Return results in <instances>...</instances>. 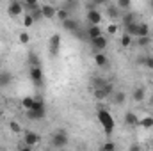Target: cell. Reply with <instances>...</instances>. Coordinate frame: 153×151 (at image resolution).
Wrapping results in <instances>:
<instances>
[{
	"mask_svg": "<svg viewBox=\"0 0 153 151\" xmlns=\"http://www.w3.org/2000/svg\"><path fill=\"white\" fill-rule=\"evenodd\" d=\"M96 115H98V121H100L105 135H112V132H114V128H116V123H114V117L111 115V112L105 110L103 107H98Z\"/></svg>",
	"mask_w": 153,
	"mask_h": 151,
	"instance_id": "1",
	"label": "cell"
},
{
	"mask_svg": "<svg viewBox=\"0 0 153 151\" xmlns=\"http://www.w3.org/2000/svg\"><path fill=\"white\" fill-rule=\"evenodd\" d=\"M29 76H30V82L41 89L43 85H45V76H43V70H41V66H30V70H29Z\"/></svg>",
	"mask_w": 153,
	"mask_h": 151,
	"instance_id": "2",
	"label": "cell"
},
{
	"mask_svg": "<svg viewBox=\"0 0 153 151\" xmlns=\"http://www.w3.org/2000/svg\"><path fill=\"white\" fill-rule=\"evenodd\" d=\"M68 142H70V137H68V133L64 130H59V132H55L52 135V146L53 148H66Z\"/></svg>",
	"mask_w": 153,
	"mask_h": 151,
	"instance_id": "3",
	"label": "cell"
},
{
	"mask_svg": "<svg viewBox=\"0 0 153 151\" xmlns=\"http://www.w3.org/2000/svg\"><path fill=\"white\" fill-rule=\"evenodd\" d=\"M61 44H62V39H61L59 34H53L52 38L48 39V53H50V57H57L59 55Z\"/></svg>",
	"mask_w": 153,
	"mask_h": 151,
	"instance_id": "4",
	"label": "cell"
},
{
	"mask_svg": "<svg viewBox=\"0 0 153 151\" xmlns=\"http://www.w3.org/2000/svg\"><path fill=\"white\" fill-rule=\"evenodd\" d=\"M112 93H114V87H112V84H107L105 87H98V89H94V98L98 100V101H103V100H107V98H111L112 96Z\"/></svg>",
	"mask_w": 153,
	"mask_h": 151,
	"instance_id": "5",
	"label": "cell"
},
{
	"mask_svg": "<svg viewBox=\"0 0 153 151\" xmlns=\"http://www.w3.org/2000/svg\"><path fill=\"white\" fill-rule=\"evenodd\" d=\"M89 43H91V46H93L94 52H103V50L107 48V44H109V39L102 34V36H98V38L89 39ZM94 52H93V53H94Z\"/></svg>",
	"mask_w": 153,
	"mask_h": 151,
	"instance_id": "6",
	"label": "cell"
},
{
	"mask_svg": "<svg viewBox=\"0 0 153 151\" xmlns=\"http://www.w3.org/2000/svg\"><path fill=\"white\" fill-rule=\"evenodd\" d=\"M87 21L91 25H100L102 23V13L94 7V5H89V11H87Z\"/></svg>",
	"mask_w": 153,
	"mask_h": 151,
	"instance_id": "7",
	"label": "cell"
},
{
	"mask_svg": "<svg viewBox=\"0 0 153 151\" xmlns=\"http://www.w3.org/2000/svg\"><path fill=\"white\" fill-rule=\"evenodd\" d=\"M7 11H9V14L11 16H20L23 11H25V7H23V2H20V0H13L11 4H9V7H7Z\"/></svg>",
	"mask_w": 153,
	"mask_h": 151,
	"instance_id": "8",
	"label": "cell"
},
{
	"mask_svg": "<svg viewBox=\"0 0 153 151\" xmlns=\"http://www.w3.org/2000/svg\"><path fill=\"white\" fill-rule=\"evenodd\" d=\"M94 64L98 68H109V57L103 53V52H94Z\"/></svg>",
	"mask_w": 153,
	"mask_h": 151,
	"instance_id": "9",
	"label": "cell"
},
{
	"mask_svg": "<svg viewBox=\"0 0 153 151\" xmlns=\"http://www.w3.org/2000/svg\"><path fill=\"white\" fill-rule=\"evenodd\" d=\"M125 124L126 126H130V128H134V126H139V117H137V114L134 112V110H128V112L125 114Z\"/></svg>",
	"mask_w": 153,
	"mask_h": 151,
	"instance_id": "10",
	"label": "cell"
},
{
	"mask_svg": "<svg viewBox=\"0 0 153 151\" xmlns=\"http://www.w3.org/2000/svg\"><path fill=\"white\" fill-rule=\"evenodd\" d=\"M23 141L34 148L36 144H39V142H41V135H39V133H36V132H25V135H23Z\"/></svg>",
	"mask_w": 153,
	"mask_h": 151,
	"instance_id": "11",
	"label": "cell"
},
{
	"mask_svg": "<svg viewBox=\"0 0 153 151\" xmlns=\"http://www.w3.org/2000/svg\"><path fill=\"white\" fill-rule=\"evenodd\" d=\"M27 114V119H30V121H39V119H43L45 115H46V110H34V109H29V110H25Z\"/></svg>",
	"mask_w": 153,
	"mask_h": 151,
	"instance_id": "12",
	"label": "cell"
},
{
	"mask_svg": "<svg viewBox=\"0 0 153 151\" xmlns=\"http://www.w3.org/2000/svg\"><path fill=\"white\" fill-rule=\"evenodd\" d=\"M41 11H43V18H46V20H52V18H55V14H57V7H53V5H41Z\"/></svg>",
	"mask_w": 153,
	"mask_h": 151,
	"instance_id": "13",
	"label": "cell"
},
{
	"mask_svg": "<svg viewBox=\"0 0 153 151\" xmlns=\"http://www.w3.org/2000/svg\"><path fill=\"white\" fill-rule=\"evenodd\" d=\"M144 98H146V89L144 87H135L134 93H132V100L135 103H141V101H144Z\"/></svg>",
	"mask_w": 153,
	"mask_h": 151,
	"instance_id": "14",
	"label": "cell"
},
{
	"mask_svg": "<svg viewBox=\"0 0 153 151\" xmlns=\"http://www.w3.org/2000/svg\"><path fill=\"white\" fill-rule=\"evenodd\" d=\"M119 18H121V25L125 27V25H128V23L135 21V18H137V16H135V13H132V11H123Z\"/></svg>",
	"mask_w": 153,
	"mask_h": 151,
	"instance_id": "15",
	"label": "cell"
},
{
	"mask_svg": "<svg viewBox=\"0 0 153 151\" xmlns=\"http://www.w3.org/2000/svg\"><path fill=\"white\" fill-rule=\"evenodd\" d=\"M125 32H126V34H130L132 38H137V36H139V21L135 20V21H132V23L125 25Z\"/></svg>",
	"mask_w": 153,
	"mask_h": 151,
	"instance_id": "16",
	"label": "cell"
},
{
	"mask_svg": "<svg viewBox=\"0 0 153 151\" xmlns=\"http://www.w3.org/2000/svg\"><path fill=\"white\" fill-rule=\"evenodd\" d=\"M62 27L68 30V32H76L78 29H80V25H78V21L76 20H71V18H68V20H64L62 21Z\"/></svg>",
	"mask_w": 153,
	"mask_h": 151,
	"instance_id": "17",
	"label": "cell"
},
{
	"mask_svg": "<svg viewBox=\"0 0 153 151\" xmlns=\"http://www.w3.org/2000/svg\"><path fill=\"white\" fill-rule=\"evenodd\" d=\"M102 34H103V32H102L100 25H89V29H87V39L98 38V36H102Z\"/></svg>",
	"mask_w": 153,
	"mask_h": 151,
	"instance_id": "18",
	"label": "cell"
},
{
	"mask_svg": "<svg viewBox=\"0 0 153 151\" xmlns=\"http://www.w3.org/2000/svg\"><path fill=\"white\" fill-rule=\"evenodd\" d=\"M29 13H30V16L34 18V21H36V23L43 20V11H41V5H34V7H30V9H29Z\"/></svg>",
	"mask_w": 153,
	"mask_h": 151,
	"instance_id": "19",
	"label": "cell"
},
{
	"mask_svg": "<svg viewBox=\"0 0 153 151\" xmlns=\"http://www.w3.org/2000/svg\"><path fill=\"white\" fill-rule=\"evenodd\" d=\"M27 61H29V66H41V59H39V55L36 52H29Z\"/></svg>",
	"mask_w": 153,
	"mask_h": 151,
	"instance_id": "20",
	"label": "cell"
},
{
	"mask_svg": "<svg viewBox=\"0 0 153 151\" xmlns=\"http://www.w3.org/2000/svg\"><path fill=\"white\" fill-rule=\"evenodd\" d=\"M112 103L114 105H123L125 103V100H126V94L123 93V91H119V93H112Z\"/></svg>",
	"mask_w": 153,
	"mask_h": 151,
	"instance_id": "21",
	"label": "cell"
},
{
	"mask_svg": "<svg viewBox=\"0 0 153 151\" xmlns=\"http://www.w3.org/2000/svg\"><path fill=\"white\" fill-rule=\"evenodd\" d=\"M13 82V75L9 71H2L0 73V87H7Z\"/></svg>",
	"mask_w": 153,
	"mask_h": 151,
	"instance_id": "22",
	"label": "cell"
},
{
	"mask_svg": "<svg viewBox=\"0 0 153 151\" xmlns=\"http://www.w3.org/2000/svg\"><path fill=\"white\" fill-rule=\"evenodd\" d=\"M121 13H123V11H121L117 5H107V14H109L111 18H114V20H116V18H119V16H121Z\"/></svg>",
	"mask_w": 153,
	"mask_h": 151,
	"instance_id": "23",
	"label": "cell"
},
{
	"mask_svg": "<svg viewBox=\"0 0 153 151\" xmlns=\"http://www.w3.org/2000/svg\"><path fill=\"white\" fill-rule=\"evenodd\" d=\"M9 130H11L13 133H16V135H20V133L23 132V128H22V124H20L18 121H14V119H13V121H9Z\"/></svg>",
	"mask_w": 153,
	"mask_h": 151,
	"instance_id": "24",
	"label": "cell"
},
{
	"mask_svg": "<svg viewBox=\"0 0 153 151\" xmlns=\"http://www.w3.org/2000/svg\"><path fill=\"white\" fill-rule=\"evenodd\" d=\"M61 7H64V9H68L71 13V11H75L76 7H78V0H64Z\"/></svg>",
	"mask_w": 153,
	"mask_h": 151,
	"instance_id": "25",
	"label": "cell"
},
{
	"mask_svg": "<svg viewBox=\"0 0 153 151\" xmlns=\"http://www.w3.org/2000/svg\"><path fill=\"white\" fill-rule=\"evenodd\" d=\"M132 43H134V38H132L130 34H126V32L121 34V46H123V48H128Z\"/></svg>",
	"mask_w": 153,
	"mask_h": 151,
	"instance_id": "26",
	"label": "cell"
},
{
	"mask_svg": "<svg viewBox=\"0 0 153 151\" xmlns=\"http://www.w3.org/2000/svg\"><path fill=\"white\" fill-rule=\"evenodd\" d=\"M55 16H57V18L61 20V23H62L64 20H68V18H70V11H68V9H64V7H59Z\"/></svg>",
	"mask_w": 153,
	"mask_h": 151,
	"instance_id": "27",
	"label": "cell"
},
{
	"mask_svg": "<svg viewBox=\"0 0 153 151\" xmlns=\"http://www.w3.org/2000/svg\"><path fill=\"white\" fill-rule=\"evenodd\" d=\"M139 126H143V128H153V117L152 115H146V117L139 119Z\"/></svg>",
	"mask_w": 153,
	"mask_h": 151,
	"instance_id": "28",
	"label": "cell"
},
{
	"mask_svg": "<svg viewBox=\"0 0 153 151\" xmlns=\"http://www.w3.org/2000/svg\"><path fill=\"white\" fill-rule=\"evenodd\" d=\"M32 105H34V96H25V98L22 100V107H23L25 110L32 109Z\"/></svg>",
	"mask_w": 153,
	"mask_h": 151,
	"instance_id": "29",
	"label": "cell"
},
{
	"mask_svg": "<svg viewBox=\"0 0 153 151\" xmlns=\"http://www.w3.org/2000/svg\"><path fill=\"white\" fill-rule=\"evenodd\" d=\"M141 36H150V27H148V23L139 21V36H137V38H141Z\"/></svg>",
	"mask_w": 153,
	"mask_h": 151,
	"instance_id": "30",
	"label": "cell"
},
{
	"mask_svg": "<svg viewBox=\"0 0 153 151\" xmlns=\"http://www.w3.org/2000/svg\"><path fill=\"white\" fill-rule=\"evenodd\" d=\"M116 5H117L121 11H128V9L132 7V0H117Z\"/></svg>",
	"mask_w": 153,
	"mask_h": 151,
	"instance_id": "31",
	"label": "cell"
},
{
	"mask_svg": "<svg viewBox=\"0 0 153 151\" xmlns=\"http://www.w3.org/2000/svg\"><path fill=\"white\" fill-rule=\"evenodd\" d=\"M109 82L105 80V78H100V76H94L93 78V85H94V89H98V87H105Z\"/></svg>",
	"mask_w": 153,
	"mask_h": 151,
	"instance_id": "32",
	"label": "cell"
},
{
	"mask_svg": "<svg viewBox=\"0 0 153 151\" xmlns=\"http://www.w3.org/2000/svg\"><path fill=\"white\" fill-rule=\"evenodd\" d=\"M150 43H152V38H150V36H141V38H137V44H139L141 48H146Z\"/></svg>",
	"mask_w": 153,
	"mask_h": 151,
	"instance_id": "33",
	"label": "cell"
},
{
	"mask_svg": "<svg viewBox=\"0 0 153 151\" xmlns=\"http://www.w3.org/2000/svg\"><path fill=\"white\" fill-rule=\"evenodd\" d=\"M34 23H36V21H34V18L30 16V13H27V14L23 16V27H27V29H29V27H32Z\"/></svg>",
	"mask_w": 153,
	"mask_h": 151,
	"instance_id": "34",
	"label": "cell"
},
{
	"mask_svg": "<svg viewBox=\"0 0 153 151\" xmlns=\"http://www.w3.org/2000/svg\"><path fill=\"white\" fill-rule=\"evenodd\" d=\"M119 30V23H111L109 27H107V34L109 36H112V34H116Z\"/></svg>",
	"mask_w": 153,
	"mask_h": 151,
	"instance_id": "35",
	"label": "cell"
},
{
	"mask_svg": "<svg viewBox=\"0 0 153 151\" xmlns=\"http://www.w3.org/2000/svg\"><path fill=\"white\" fill-rule=\"evenodd\" d=\"M29 41H30V36L27 32H20V43L22 44H29Z\"/></svg>",
	"mask_w": 153,
	"mask_h": 151,
	"instance_id": "36",
	"label": "cell"
},
{
	"mask_svg": "<svg viewBox=\"0 0 153 151\" xmlns=\"http://www.w3.org/2000/svg\"><path fill=\"white\" fill-rule=\"evenodd\" d=\"M144 66L148 70H153V55H146L144 57Z\"/></svg>",
	"mask_w": 153,
	"mask_h": 151,
	"instance_id": "37",
	"label": "cell"
},
{
	"mask_svg": "<svg viewBox=\"0 0 153 151\" xmlns=\"http://www.w3.org/2000/svg\"><path fill=\"white\" fill-rule=\"evenodd\" d=\"M34 5H38V0H23V7L29 11L30 7H34Z\"/></svg>",
	"mask_w": 153,
	"mask_h": 151,
	"instance_id": "38",
	"label": "cell"
},
{
	"mask_svg": "<svg viewBox=\"0 0 153 151\" xmlns=\"http://www.w3.org/2000/svg\"><path fill=\"white\" fill-rule=\"evenodd\" d=\"M102 150H105V151H114V150H116V144H114V142H105V144H102Z\"/></svg>",
	"mask_w": 153,
	"mask_h": 151,
	"instance_id": "39",
	"label": "cell"
},
{
	"mask_svg": "<svg viewBox=\"0 0 153 151\" xmlns=\"http://www.w3.org/2000/svg\"><path fill=\"white\" fill-rule=\"evenodd\" d=\"M18 150H20V151H30V150H32V146H30V144H27V142L23 141L22 144H18Z\"/></svg>",
	"mask_w": 153,
	"mask_h": 151,
	"instance_id": "40",
	"label": "cell"
},
{
	"mask_svg": "<svg viewBox=\"0 0 153 151\" xmlns=\"http://www.w3.org/2000/svg\"><path fill=\"white\" fill-rule=\"evenodd\" d=\"M109 4V0H91V5H94V7H98V5H107Z\"/></svg>",
	"mask_w": 153,
	"mask_h": 151,
	"instance_id": "41",
	"label": "cell"
},
{
	"mask_svg": "<svg viewBox=\"0 0 153 151\" xmlns=\"http://www.w3.org/2000/svg\"><path fill=\"white\" fill-rule=\"evenodd\" d=\"M150 7H152V11H153V0H150Z\"/></svg>",
	"mask_w": 153,
	"mask_h": 151,
	"instance_id": "42",
	"label": "cell"
},
{
	"mask_svg": "<svg viewBox=\"0 0 153 151\" xmlns=\"http://www.w3.org/2000/svg\"><path fill=\"white\" fill-rule=\"evenodd\" d=\"M11 2H13V0H11Z\"/></svg>",
	"mask_w": 153,
	"mask_h": 151,
	"instance_id": "43",
	"label": "cell"
},
{
	"mask_svg": "<svg viewBox=\"0 0 153 151\" xmlns=\"http://www.w3.org/2000/svg\"><path fill=\"white\" fill-rule=\"evenodd\" d=\"M152 52H153V50H152Z\"/></svg>",
	"mask_w": 153,
	"mask_h": 151,
	"instance_id": "44",
	"label": "cell"
}]
</instances>
